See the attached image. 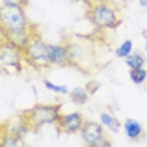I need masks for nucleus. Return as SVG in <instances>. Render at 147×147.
I'll list each match as a JSON object with an SVG mask.
<instances>
[{
    "mask_svg": "<svg viewBox=\"0 0 147 147\" xmlns=\"http://www.w3.org/2000/svg\"><path fill=\"white\" fill-rule=\"evenodd\" d=\"M56 113L50 107H40L36 109L33 114V119L36 124L51 123L55 120Z\"/></svg>",
    "mask_w": 147,
    "mask_h": 147,
    "instance_id": "39448f33",
    "label": "nucleus"
},
{
    "mask_svg": "<svg viewBox=\"0 0 147 147\" xmlns=\"http://www.w3.org/2000/svg\"><path fill=\"white\" fill-rule=\"evenodd\" d=\"M29 53L35 59L51 62H60L64 58V51L57 46L36 44L29 49Z\"/></svg>",
    "mask_w": 147,
    "mask_h": 147,
    "instance_id": "f257e3e1",
    "label": "nucleus"
},
{
    "mask_svg": "<svg viewBox=\"0 0 147 147\" xmlns=\"http://www.w3.org/2000/svg\"><path fill=\"white\" fill-rule=\"evenodd\" d=\"M1 16L3 22L11 29L17 31L24 26V17L22 11L14 5L9 4L4 6Z\"/></svg>",
    "mask_w": 147,
    "mask_h": 147,
    "instance_id": "f03ea898",
    "label": "nucleus"
},
{
    "mask_svg": "<svg viewBox=\"0 0 147 147\" xmlns=\"http://www.w3.org/2000/svg\"><path fill=\"white\" fill-rule=\"evenodd\" d=\"M3 147H18V144L14 139L9 138V139H7L4 141Z\"/></svg>",
    "mask_w": 147,
    "mask_h": 147,
    "instance_id": "4468645a",
    "label": "nucleus"
},
{
    "mask_svg": "<svg viewBox=\"0 0 147 147\" xmlns=\"http://www.w3.org/2000/svg\"><path fill=\"white\" fill-rule=\"evenodd\" d=\"M126 64H127L129 66H130L131 68H133V69H139V68H141V66L143 64V59L140 56H138V55H134V56H129L127 59H126Z\"/></svg>",
    "mask_w": 147,
    "mask_h": 147,
    "instance_id": "1a4fd4ad",
    "label": "nucleus"
},
{
    "mask_svg": "<svg viewBox=\"0 0 147 147\" xmlns=\"http://www.w3.org/2000/svg\"><path fill=\"white\" fill-rule=\"evenodd\" d=\"M146 72L141 68L135 69L131 72V79L135 83H142L146 78Z\"/></svg>",
    "mask_w": 147,
    "mask_h": 147,
    "instance_id": "6e6552de",
    "label": "nucleus"
},
{
    "mask_svg": "<svg viewBox=\"0 0 147 147\" xmlns=\"http://www.w3.org/2000/svg\"><path fill=\"white\" fill-rule=\"evenodd\" d=\"M83 136L87 142L94 147L103 146L101 126L96 123H88L83 130Z\"/></svg>",
    "mask_w": 147,
    "mask_h": 147,
    "instance_id": "7ed1b4c3",
    "label": "nucleus"
},
{
    "mask_svg": "<svg viewBox=\"0 0 147 147\" xmlns=\"http://www.w3.org/2000/svg\"><path fill=\"white\" fill-rule=\"evenodd\" d=\"M73 98L78 102H84L86 99V95L82 89L77 88L73 92Z\"/></svg>",
    "mask_w": 147,
    "mask_h": 147,
    "instance_id": "f8f14e48",
    "label": "nucleus"
},
{
    "mask_svg": "<svg viewBox=\"0 0 147 147\" xmlns=\"http://www.w3.org/2000/svg\"><path fill=\"white\" fill-rule=\"evenodd\" d=\"M81 123V118L76 113L70 114L65 116L63 122V125L69 130H76Z\"/></svg>",
    "mask_w": 147,
    "mask_h": 147,
    "instance_id": "0eeeda50",
    "label": "nucleus"
},
{
    "mask_svg": "<svg viewBox=\"0 0 147 147\" xmlns=\"http://www.w3.org/2000/svg\"><path fill=\"white\" fill-rule=\"evenodd\" d=\"M94 19L99 26H108L114 22L115 16L113 12L106 6H99L95 10Z\"/></svg>",
    "mask_w": 147,
    "mask_h": 147,
    "instance_id": "20e7f679",
    "label": "nucleus"
},
{
    "mask_svg": "<svg viewBox=\"0 0 147 147\" xmlns=\"http://www.w3.org/2000/svg\"><path fill=\"white\" fill-rule=\"evenodd\" d=\"M125 129L129 137L136 138L141 133V125L136 121L129 119L125 123Z\"/></svg>",
    "mask_w": 147,
    "mask_h": 147,
    "instance_id": "423d86ee",
    "label": "nucleus"
},
{
    "mask_svg": "<svg viewBox=\"0 0 147 147\" xmlns=\"http://www.w3.org/2000/svg\"><path fill=\"white\" fill-rule=\"evenodd\" d=\"M132 46L133 44L129 40H126L123 42V44L116 50V55L119 57H125L127 56L131 50H132Z\"/></svg>",
    "mask_w": 147,
    "mask_h": 147,
    "instance_id": "9b49d317",
    "label": "nucleus"
},
{
    "mask_svg": "<svg viewBox=\"0 0 147 147\" xmlns=\"http://www.w3.org/2000/svg\"><path fill=\"white\" fill-rule=\"evenodd\" d=\"M147 38V36H146ZM146 50H147V42H146Z\"/></svg>",
    "mask_w": 147,
    "mask_h": 147,
    "instance_id": "dca6fc26",
    "label": "nucleus"
},
{
    "mask_svg": "<svg viewBox=\"0 0 147 147\" xmlns=\"http://www.w3.org/2000/svg\"><path fill=\"white\" fill-rule=\"evenodd\" d=\"M101 120L105 125H107L109 128H110L114 132L118 131L119 127V123L110 116H109L107 114H102Z\"/></svg>",
    "mask_w": 147,
    "mask_h": 147,
    "instance_id": "9d476101",
    "label": "nucleus"
},
{
    "mask_svg": "<svg viewBox=\"0 0 147 147\" xmlns=\"http://www.w3.org/2000/svg\"><path fill=\"white\" fill-rule=\"evenodd\" d=\"M46 86L53 91H55L56 92H62V93H65L67 92V88L64 86H56L49 82H46Z\"/></svg>",
    "mask_w": 147,
    "mask_h": 147,
    "instance_id": "ddd939ff",
    "label": "nucleus"
},
{
    "mask_svg": "<svg viewBox=\"0 0 147 147\" xmlns=\"http://www.w3.org/2000/svg\"><path fill=\"white\" fill-rule=\"evenodd\" d=\"M140 4L142 7H146L147 6V0H140Z\"/></svg>",
    "mask_w": 147,
    "mask_h": 147,
    "instance_id": "2eb2a0df",
    "label": "nucleus"
}]
</instances>
